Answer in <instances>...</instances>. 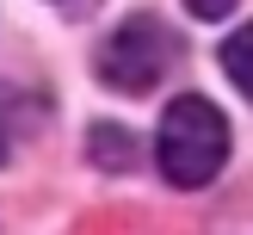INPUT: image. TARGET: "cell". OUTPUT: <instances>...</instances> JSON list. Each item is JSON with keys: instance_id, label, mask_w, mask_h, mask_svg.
Returning a JSON list of instances; mask_svg holds the SVG:
<instances>
[{"instance_id": "1", "label": "cell", "mask_w": 253, "mask_h": 235, "mask_svg": "<svg viewBox=\"0 0 253 235\" xmlns=\"http://www.w3.org/2000/svg\"><path fill=\"white\" fill-rule=\"evenodd\" d=\"M155 161L173 186L198 192L222 173L229 161V118L210 105L204 93H179L167 111H161V136H155Z\"/></svg>"}, {"instance_id": "2", "label": "cell", "mask_w": 253, "mask_h": 235, "mask_svg": "<svg viewBox=\"0 0 253 235\" xmlns=\"http://www.w3.org/2000/svg\"><path fill=\"white\" fill-rule=\"evenodd\" d=\"M179 56H185L179 31H167L155 12H136V19H124L118 31L99 44L93 68H99V81L118 87V93H148L155 81H167V68Z\"/></svg>"}, {"instance_id": "3", "label": "cell", "mask_w": 253, "mask_h": 235, "mask_svg": "<svg viewBox=\"0 0 253 235\" xmlns=\"http://www.w3.org/2000/svg\"><path fill=\"white\" fill-rule=\"evenodd\" d=\"M222 68H229V81L253 99V25H241V31L222 37Z\"/></svg>"}, {"instance_id": "4", "label": "cell", "mask_w": 253, "mask_h": 235, "mask_svg": "<svg viewBox=\"0 0 253 235\" xmlns=\"http://www.w3.org/2000/svg\"><path fill=\"white\" fill-rule=\"evenodd\" d=\"M93 161L99 167H130L136 161V142L124 124H93Z\"/></svg>"}, {"instance_id": "5", "label": "cell", "mask_w": 253, "mask_h": 235, "mask_svg": "<svg viewBox=\"0 0 253 235\" xmlns=\"http://www.w3.org/2000/svg\"><path fill=\"white\" fill-rule=\"evenodd\" d=\"M12 142H19V93L0 87V167L12 161Z\"/></svg>"}, {"instance_id": "6", "label": "cell", "mask_w": 253, "mask_h": 235, "mask_svg": "<svg viewBox=\"0 0 253 235\" xmlns=\"http://www.w3.org/2000/svg\"><path fill=\"white\" fill-rule=\"evenodd\" d=\"M185 6H192V19H229L235 0H185Z\"/></svg>"}, {"instance_id": "7", "label": "cell", "mask_w": 253, "mask_h": 235, "mask_svg": "<svg viewBox=\"0 0 253 235\" xmlns=\"http://www.w3.org/2000/svg\"><path fill=\"white\" fill-rule=\"evenodd\" d=\"M49 6H68V12H86V6H99V0H49Z\"/></svg>"}]
</instances>
